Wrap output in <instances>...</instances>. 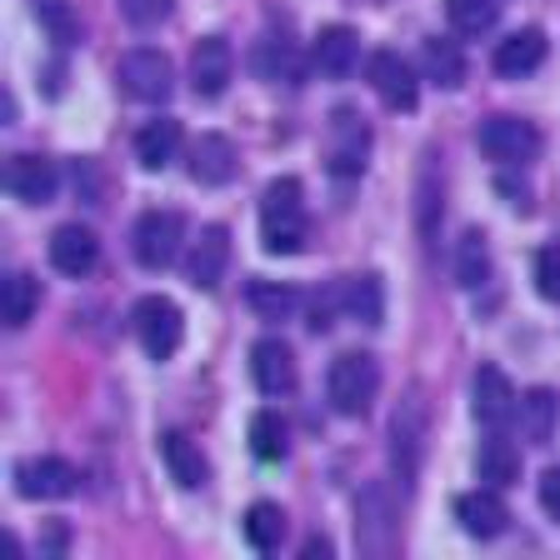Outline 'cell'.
I'll return each instance as SVG.
<instances>
[{
    "label": "cell",
    "mask_w": 560,
    "mask_h": 560,
    "mask_svg": "<svg viewBox=\"0 0 560 560\" xmlns=\"http://www.w3.org/2000/svg\"><path fill=\"white\" fill-rule=\"evenodd\" d=\"M161 460H165V470H171V480L180 490H200L210 480L206 455H200V445L190 441L186 431H165L161 435Z\"/></svg>",
    "instance_id": "22"
},
{
    "label": "cell",
    "mask_w": 560,
    "mask_h": 560,
    "mask_svg": "<svg viewBox=\"0 0 560 560\" xmlns=\"http://www.w3.org/2000/svg\"><path fill=\"white\" fill-rule=\"evenodd\" d=\"M116 81H120V91H126L130 101H145V105L165 101V95L175 91L171 56H165V50H151V46L126 50L120 66H116Z\"/></svg>",
    "instance_id": "8"
},
{
    "label": "cell",
    "mask_w": 560,
    "mask_h": 560,
    "mask_svg": "<svg viewBox=\"0 0 560 560\" xmlns=\"http://www.w3.org/2000/svg\"><path fill=\"white\" fill-rule=\"evenodd\" d=\"M455 521H460V530L476 540H495L505 536V525H511V511H505L501 490L495 486H476L466 490L460 501H455Z\"/></svg>",
    "instance_id": "13"
},
{
    "label": "cell",
    "mask_w": 560,
    "mask_h": 560,
    "mask_svg": "<svg viewBox=\"0 0 560 560\" xmlns=\"http://www.w3.org/2000/svg\"><path fill=\"white\" fill-rule=\"evenodd\" d=\"M256 66L266 81H285V85H301V56H295L291 40H260L256 50Z\"/></svg>",
    "instance_id": "32"
},
{
    "label": "cell",
    "mask_w": 560,
    "mask_h": 560,
    "mask_svg": "<svg viewBox=\"0 0 560 560\" xmlns=\"http://www.w3.org/2000/svg\"><path fill=\"white\" fill-rule=\"evenodd\" d=\"M476 470H480V480H486V486L501 490V486H511V480L521 476V451H515L501 431H490V441H480Z\"/></svg>",
    "instance_id": "26"
},
{
    "label": "cell",
    "mask_w": 560,
    "mask_h": 560,
    "mask_svg": "<svg viewBox=\"0 0 560 560\" xmlns=\"http://www.w3.org/2000/svg\"><path fill=\"white\" fill-rule=\"evenodd\" d=\"M120 15H126L136 31H151L171 15V0H120Z\"/></svg>",
    "instance_id": "36"
},
{
    "label": "cell",
    "mask_w": 560,
    "mask_h": 560,
    "mask_svg": "<svg viewBox=\"0 0 560 560\" xmlns=\"http://www.w3.org/2000/svg\"><path fill=\"white\" fill-rule=\"evenodd\" d=\"M245 295H250V305H256L266 320H285V315L295 311V301H301V295H295L291 285H280V280H250Z\"/></svg>",
    "instance_id": "34"
},
{
    "label": "cell",
    "mask_w": 560,
    "mask_h": 560,
    "mask_svg": "<svg viewBox=\"0 0 560 560\" xmlns=\"http://www.w3.org/2000/svg\"><path fill=\"white\" fill-rule=\"evenodd\" d=\"M50 266L70 280H85L101 266V241H95V231H85V225H60V231L50 235Z\"/></svg>",
    "instance_id": "16"
},
{
    "label": "cell",
    "mask_w": 560,
    "mask_h": 560,
    "mask_svg": "<svg viewBox=\"0 0 560 560\" xmlns=\"http://www.w3.org/2000/svg\"><path fill=\"white\" fill-rule=\"evenodd\" d=\"M130 320H136V340L151 361H171L180 340H186V315H180V305L171 295H140Z\"/></svg>",
    "instance_id": "5"
},
{
    "label": "cell",
    "mask_w": 560,
    "mask_h": 560,
    "mask_svg": "<svg viewBox=\"0 0 560 560\" xmlns=\"http://www.w3.org/2000/svg\"><path fill=\"white\" fill-rule=\"evenodd\" d=\"M445 15H451L455 35L480 40V35H490L495 21H501V0H445Z\"/></svg>",
    "instance_id": "29"
},
{
    "label": "cell",
    "mask_w": 560,
    "mask_h": 560,
    "mask_svg": "<svg viewBox=\"0 0 560 560\" xmlns=\"http://www.w3.org/2000/svg\"><path fill=\"white\" fill-rule=\"evenodd\" d=\"M15 490L25 501H66V495L81 490V470L60 460V455H35V460L15 466Z\"/></svg>",
    "instance_id": "10"
},
{
    "label": "cell",
    "mask_w": 560,
    "mask_h": 560,
    "mask_svg": "<svg viewBox=\"0 0 560 560\" xmlns=\"http://www.w3.org/2000/svg\"><path fill=\"white\" fill-rule=\"evenodd\" d=\"M180 241H186V221L175 210H145L130 231V250L145 270H165L175 256H180Z\"/></svg>",
    "instance_id": "9"
},
{
    "label": "cell",
    "mask_w": 560,
    "mask_h": 560,
    "mask_svg": "<svg viewBox=\"0 0 560 560\" xmlns=\"http://www.w3.org/2000/svg\"><path fill=\"white\" fill-rule=\"evenodd\" d=\"M175 151H180V120L161 116V120H145L136 136V161L145 165V171H165V165L175 161Z\"/></svg>",
    "instance_id": "23"
},
{
    "label": "cell",
    "mask_w": 560,
    "mask_h": 560,
    "mask_svg": "<svg viewBox=\"0 0 560 560\" xmlns=\"http://www.w3.org/2000/svg\"><path fill=\"white\" fill-rule=\"evenodd\" d=\"M425 441H431V406H425V390L410 385L390 416V470L400 490H416L420 466H425Z\"/></svg>",
    "instance_id": "2"
},
{
    "label": "cell",
    "mask_w": 560,
    "mask_h": 560,
    "mask_svg": "<svg viewBox=\"0 0 560 560\" xmlns=\"http://www.w3.org/2000/svg\"><path fill=\"white\" fill-rule=\"evenodd\" d=\"M540 60H546V31H540V25H521V31H511L505 40H495L490 66H495V75H505V81H521Z\"/></svg>",
    "instance_id": "18"
},
{
    "label": "cell",
    "mask_w": 560,
    "mask_h": 560,
    "mask_svg": "<svg viewBox=\"0 0 560 560\" xmlns=\"http://www.w3.org/2000/svg\"><path fill=\"white\" fill-rule=\"evenodd\" d=\"M235 171H241V155L225 136H200L190 145V180L196 186H231Z\"/></svg>",
    "instance_id": "21"
},
{
    "label": "cell",
    "mask_w": 560,
    "mask_h": 560,
    "mask_svg": "<svg viewBox=\"0 0 560 560\" xmlns=\"http://www.w3.org/2000/svg\"><path fill=\"white\" fill-rule=\"evenodd\" d=\"M365 155H371V126L355 105H336L330 110V130H326V161L330 175L340 180H355L365 171Z\"/></svg>",
    "instance_id": "7"
},
{
    "label": "cell",
    "mask_w": 560,
    "mask_h": 560,
    "mask_svg": "<svg viewBox=\"0 0 560 560\" xmlns=\"http://www.w3.org/2000/svg\"><path fill=\"white\" fill-rule=\"evenodd\" d=\"M250 451H256L260 460H285L291 441H285V420H280L276 410H256V416H250Z\"/></svg>",
    "instance_id": "33"
},
{
    "label": "cell",
    "mask_w": 560,
    "mask_h": 560,
    "mask_svg": "<svg viewBox=\"0 0 560 560\" xmlns=\"http://www.w3.org/2000/svg\"><path fill=\"white\" fill-rule=\"evenodd\" d=\"M470 396H476V420L486 431H505L521 416V396H515L511 375L501 365H480L476 381H470Z\"/></svg>",
    "instance_id": "11"
},
{
    "label": "cell",
    "mask_w": 560,
    "mask_h": 560,
    "mask_svg": "<svg viewBox=\"0 0 560 560\" xmlns=\"http://www.w3.org/2000/svg\"><path fill=\"white\" fill-rule=\"evenodd\" d=\"M35 305H40V280L25 276V270H11V276H5V326L11 330L31 326Z\"/></svg>",
    "instance_id": "31"
},
{
    "label": "cell",
    "mask_w": 560,
    "mask_h": 560,
    "mask_svg": "<svg viewBox=\"0 0 560 560\" xmlns=\"http://www.w3.org/2000/svg\"><path fill=\"white\" fill-rule=\"evenodd\" d=\"M556 416H560V400L556 390H530V396H521V431L530 445H550V435H556Z\"/></svg>",
    "instance_id": "27"
},
{
    "label": "cell",
    "mask_w": 560,
    "mask_h": 560,
    "mask_svg": "<svg viewBox=\"0 0 560 560\" xmlns=\"http://www.w3.org/2000/svg\"><path fill=\"white\" fill-rule=\"evenodd\" d=\"M536 291L546 301H560V245H546L536 256Z\"/></svg>",
    "instance_id": "37"
},
{
    "label": "cell",
    "mask_w": 560,
    "mask_h": 560,
    "mask_svg": "<svg viewBox=\"0 0 560 560\" xmlns=\"http://www.w3.org/2000/svg\"><path fill=\"white\" fill-rule=\"evenodd\" d=\"M340 305H346L361 326H381V315H385L381 276H350V280H340Z\"/></svg>",
    "instance_id": "28"
},
{
    "label": "cell",
    "mask_w": 560,
    "mask_h": 560,
    "mask_svg": "<svg viewBox=\"0 0 560 560\" xmlns=\"http://www.w3.org/2000/svg\"><path fill=\"white\" fill-rule=\"evenodd\" d=\"M241 536H245V546L260 550V556L280 550V540H285V511H280L276 501H256L241 521Z\"/></svg>",
    "instance_id": "25"
},
{
    "label": "cell",
    "mask_w": 560,
    "mask_h": 560,
    "mask_svg": "<svg viewBox=\"0 0 560 560\" xmlns=\"http://www.w3.org/2000/svg\"><path fill=\"white\" fill-rule=\"evenodd\" d=\"M35 21L46 25L56 46H75V40H81V21L70 15L66 0H40V5H35Z\"/></svg>",
    "instance_id": "35"
},
{
    "label": "cell",
    "mask_w": 560,
    "mask_h": 560,
    "mask_svg": "<svg viewBox=\"0 0 560 560\" xmlns=\"http://www.w3.org/2000/svg\"><path fill=\"white\" fill-rule=\"evenodd\" d=\"M381 396V365H375V355H365V350H346V355H336L326 371V400L336 416H365L371 410V400Z\"/></svg>",
    "instance_id": "3"
},
{
    "label": "cell",
    "mask_w": 560,
    "mask_h": 560,
    "mask_svg": "<svg viewBox=\"0 0 560 560\" xmlns=\"http://www.w3.org/2000/svg\"><path fill=\"white\" fill-rule=\"evenodd\" d=\"M311 221H305V190L295 175H280L270 180L266 196H260V245L270 256H301Z\"/></svg>",
    "instance_id": "1"
},
{
    "label": "cell",
    "mask_w": 560,
    "mask_h": 560,
    "mask_svg": "<svg viewBox=\"0 0 560 560\" xmlns=\"http://www.w3.org/2000/svg\"><path fill=\"white\" fill-rule=\"evenodd\" d=\"M355 60H361V35L350 25H320V35L311 40V66L330 81H346Z\"/></svg>",
    "instance_id": "17"
},
{
    "label": "cell",
    "mask_w": 560,
    "mask_h": 560,
    "mask_svg": "<svg viewBox=\"0 0 560 560\" xmlns=\"http://www.w3.org/2000/svg\"><path fill=\"white\" fill-rule=\"evenodd\" d=\"M231 75H235V50H231V40H225V35H206V40L190 50V85H196V95H206V101L225 95Z\"/></svg>",
    "instance_id": "14"
},
{
    "label": "cell",
    "mask_w": 560,
    "mask_h": 560,
    "mask_svg": "<svg viewBox=\"0 0 560 560\" xmlns=\"http://www.w3.org/2000/svg\"><path fill=\"white\" fill-rule=\"evenodd\" d=\"M540 511L560 525V466H550L546 476H540Z\"/></svg>",
    "instance_id": "38"
},
{
    "label": "cell",
    "mask_w": 560,
    "mask_h": 560,
    "mask_svg": "<svg viewBox=\"0 0 560 560\" xmlns=\"http://www.w3.org/2000/svg\"><path fill=\"white\" fill-rule=\"evenodd\" d=\"M355 546L371 560L396 556V546H400V505L390 495V486H381V480H371L355 495Z\"/></svg>",
    "instance_id": "4"
},
{
    "label": "cell",
    "mask_w": 560,
    "mask_h": 560,
    "mask_svg": "<svg viewBox=\"0 0 560 560\" xmlns=\"http://www.w3.org/2000/svg\"><path fill=\"white\" fill-rule=\"evenodd\" d=\"M250 375H256L260 396H291L295 390V355L285 340L266 336L256 340V350H250Z\"/></svg>",
    "instance_id": "19"
},
{
    "label": "cell",
    "mask_w": 560,
    "mask_h": 560,
    "mask_svg": "<svg viewBox=\"0 0 560 560\" xmlns=\"http://www.w3.org/2000/svg\"><path fill=\"white\" fill-rule=\"evenodd\" d=\"M420 66H425V75H431L441 91H455V85L466 81V56H460V46L445 40V35H431V40L420 46Z\"/></svg>",
    "instance_id": "24"
},
{
    "label": "cell",
    "mask_w": 560,
    "mask_h": 560,
    "mask_svg": "<svg viewBox=\"0 0 560 560\" xmlns=\"http://www.w3.org/2000/svg\"><path fill=\"white\" fill-rule=\"evenodd\" d=\"M476 145L501 171H521V165H530L540 155V130L525 116H490V120H480Z\"/></svg>",
    "instance_id": "6"
},
{
    "label": "cell",
    "mask_w": 560,
    "mask_h": 560,
    "mask_svg": "<svg viewBox=\"0 0 560 560\" xmlns=\"http://www.w3.org/2000/svg\"><path fill=\"white\" fill-rule=\"evenodd\" d=\"M231 266V231L225 225H206V231L190 241V256H186V276L196 291H215Z\"/></svg>",
    "instance_id": "15"
},
{
    "label": "cell",
    "mask_w": 560,
    "mask_h": 560,
    "mask_svg": "<svg viewBox=\"0 0 560 560\" xmlns=\"http://www.w3.org/2000/svg\"><path fill=\"white\" fill-rule=\"evenodd\" d=\"M365 75H371L375 95H381L390 110H416L420 81H416V70H410V60H400L396 50H375L371 66H365Z\"/></svg>",
    "instance_id": "12"
},
{
    "label": "cell",
    "mask_w": 560,
    "mask_h": 560,
    "mask_svg": "<svg viewBox=\"0 0 560 560\" xmlns=\"http://www.w3.org/2000/svg\"><path fill=\"white\" fill-rule=\"evenodd\" d=\"M5 186H11V196L25 200V206H50V200H56L60 175H56V165H50L46 155H15L11 171H5Z\"/></svg>",
    "instance_id": "20"
},
{
    "label": "cell",
    "mask_w": 560,
    "mask_h": 560,
    "mask_svg": "<svg viewBox=\"0 0 560 560\" xmlns=\"http://www.w3.org/2000/svg\"><path fill=\"white\" fill-rule=\"evenodd\" d=\"M455 280H460L466 291H476V285L490 280V245L480 231H466L460 245H455Z\"/></svg>",
    "instance_id": "30"
}]
</instances>
